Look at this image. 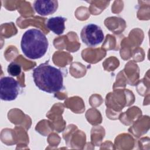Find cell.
<instances>
[{
  "instance_id": "6da1fadb",
  "label": "cell",
  "mask_w": 150,
  "mask_h": 150,
  "mask_svg": "<svg viewBox=\"0 0 150 150\" xmlns=\"http://www.w3.org/2000/svg\"><path fill=\"white\" fill-rule=\"evenodd\" d=\"M32 76L36 86L43 91L54 93L64 88L62 72L60 69L50 65L48 61L35 68Z\"/></svg>"
},
{
  "instance_id": "7a4b0ae2",
  "label": "cell",
  "mask_w": 150,
  "mask_h": 150,
  "mask_svg": "<svg viewBox=\"0 0 150 150\" xmlns=\"http://www.w3.org/2000/svg\"><path fill=\"white\" fill-rule=\"evenodd\" d=\"M49 46L46 35L39 29L32 28L22 35L21 47L25 56L30 59H38L46 53Z\"/></svg>"
},
{
  "instance_id": "3957f363",
  "label": "cell",
  "mask_w": 150,
  "mask_h": 150,
  "mask_svg": "<svg viewBox=\"0 0 150 150\" xmlns=\"http://www.w3.org/2000/svg\"><path fill=\"white\" fill-rule=\"evenodd\" d=\"M80 38L82 42L87 46L95 47L103 42L104 35L100 26L94 23H88L81 29Z\"/></svg>"
},
{
  "instance_id": "277c9868",
  "label": "cell",
  "mask_w": 150,
  "mask_h": 150,
  "mask_svg": "<svg viewBox=\"0 0 150 150\" xmlns=\"http://www.w3.org/2000/svg\"><path fill=\"white\" fill-rule=\"evenodd\" d=\"M21 90L17 80L9 76H5L0 80V98L3 101H10L16 98Z\"/></svg>"
},
{
  "instance_id": "5b68a950",
  "label": "cell",
  "mask_w": 150,
  "mask_h": 150,
  "mask_svg": "<svg viewBox=\"0 0 150 150\" xmlns=\"http://www.w3.org/2000/svg\"><path fill=\"white\" fill-rule=\"evenodd\" d=\"M35 11L41 16H47L54 13L58 8L56 0H36L33 2Z\"/></svg>"
},
{
  "instance_id": "8992f818",
  "label": "cell",
  "mask_w": 150,
  "mask_h": 150,
  "mask_svg": "<svg viewBox=\"0 0 150 150\" xmlns=\"http://www.w3.org/2000/svg\"><path fill=\"white\" fill-rule=\"evenodd\" d=\"M67 18L63 16H55L49 18L46 22L47 28L57 35H62L65 29L64 23Z\"/></svg>"
},
{
  "instance_id": "52a82bcc",
  "label": "cell",
  "mask_w": 150,
  "mask_h": 150,
  "mask_svg": "<svg viewBox=\"0 0 150 150\" xmlns=\"http://www.w3.org/2000/svg\"><path fill=\"white\" fill-rule=\"evenodd\" d=\"M22 67L21 66L16 63L12 62L11 63L7 68V71L10 76H18L21 73Z\"/></svg>"
}]
</instances>
